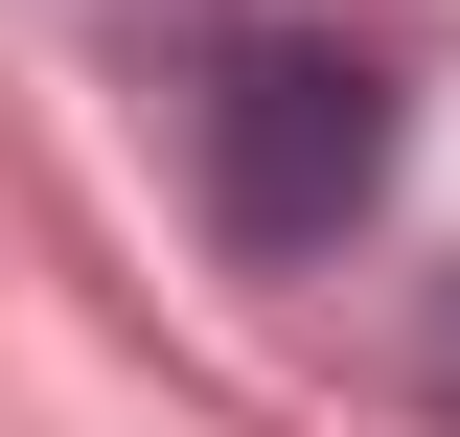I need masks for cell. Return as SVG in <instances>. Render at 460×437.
Returning a JSON list of instances; mask_svg holds the SVG:
<instances>
[{"label":"cell","instance_id":"cell-1","mask_svg":"<svg viewBox=\"0 0 460 437\" xmlns=\"http://www.w3.org/2000/svg\"><path fill=\"white\" fill-rule=\"evenodd\" d=\"M184 162H208V230H230V254H345L368 184H392V69L323 47V23H253V47L184 93Z\"/></svg>","mask_w":460,"mask_h":437},{"label":"cell","instance_id":"cell-2","mask_svg":"<svg viewBox=\"0 0 460 437\" xmlns=\"http://www.w3.org/2000/svg\"><path fill=\"white\" fill-rule=\"evenodd\" d=\"M414 391H438V415H460V276H438V323H414Z\"/></svg>","mask_w":460,"mask_h":437}]
</instances>
